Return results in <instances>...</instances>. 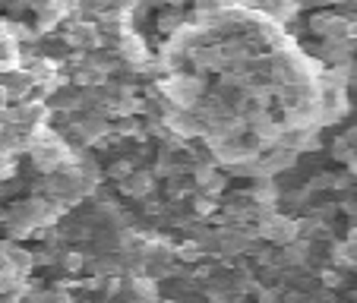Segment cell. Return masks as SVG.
I'll list each match as a JSON object with an SVG mask.
<instances>
[{
  "instance_id": "5",
  "label": "cell",
  "mask_w": 357,
  "mask_h": 303,
  "mask_svg": "<svg viewBox=\"0 0 357 303\" xmlns=\"http://www.w3.org/2000/svg\"><path fill=\"white\" fill-rule=\"evenodd\" d=\"M310 29L317 35H323V41H348V38H354V16L317 13L310 20Z\"/></svg>"
},
{
  "instance_id": "2",
  "label": "cell",
  "mask_w": 357,
  "mask_h": 303,
  "mask_svg": "<svg viewBox=\"0 0 357 303\" xmlns=\"http://www.w3.org/2000/svg\"><path fill=\"white\" fill-rule=\"evenodd\" d=\"M158 92L168 98L171 108H181V111H193L199 104L202 92H206V82L199 76H187V73H171L158 82Z\"/></svg>"
},
{
  "instance_id": "14",
  "label": "cell",
  "mask_w": 357,
  "mask_h": 303,
  "mask_svg": "<svg viewBox=\"0 0 357 303\" xmlns=\"http://www.w3.org/2000/svg\"><path fill=\"white\" fill-rule=\"evenodd\" d=\"M133 168H136V164H133V162H130V158H117V162H114V164H111V168H108V171H105V174H108V177H111V180H114V183H117V180H123V177H127V174H130V171H133Z\"/></svg>"
},
{
  "instance_id": "10",
  "label": "cell",
  "mask_w": 357,
  "mask_h": 303,
  "mask_svg": "<svg viewBox=\"0 0 357 303\" xmlns=\"http://www.w3.org/2000/svg\"><path fill=\"white\" fill-rule=\"evenodd\" d=\"M319 61L332 63V67H338V63H348L351 57H354V38L348 41H323V47L317 51Z\"/></svg>"
},
{
  "instance_id": "4",
  "label": "cell",
  "mask_w": 357,
  "mask_h": 303,
  "mask_svg": "<svg viewBox=\"0 0 357 303\" xmlns=\"http://www.w3.org/2000/svg\"><path fill=\"white\" fill-rule=\"evenodd\" d=\"M162 123L168 127V133L174 136V139H181V142H190V139H196V136L206 133V123H202L199 117L193 114V111L171 108L168 114L162 117Z\"/></svg>"
},
{
  "instance_id": "11",
  "label": "cell",
  "mask_w": 357,
  "mask_h": 303,
  "mask_svg": "<svg viewBox=\"0 0 357 303\" xmlns=\"http://www.w3.org/2000/svg\"><path fill=\"white\" fill-rule=\"evenodd\" d=\"M86 263H89V253L86 249H76V247H63L61 249V259H57V269L63 272V275L76 278L86 272Z\"/></svg>"
},
{
  "instance_id": "12",
  "label": "cell",
  "mask_w": 357,
  "mask_h": 303,
  "mask_svg": "<svg viewBox=\"0 0 357 303\" xmlns=\"http://www.w3.org/2000/svg\"><path fill=\"white\" fill-rule=\"evenodd\" d=\"M206 247H202L199 240H183V243H177L174 247V263H183V265H199V263H206Z\"/></svg>"
},
{
  "instance_id": "17",
  "label": "cell",
  "mask_w": 357,
  "mask_h": 303,
  "mask_svg": "<svg viewBox=\"0 0 357 303\" xmlns=\"http://www.w3.org/2000/svg\"><path fill=\"white\" fill-rule=\"evenodd\" d=\"M0 130H3V127H0Z\"/></svg>"
},
{
  "instance_id": "13",
  "label": "cell",
  "mask_w": 357,
  "mask_h": 303,
  "mask_svg": "<svg viewBox=\"0 0 357 303\" xmlns=\"http://www.w3.org/2000/svg\"><path fill=\"white\" fill-rule=\"evenodd\" d=\"M181 26H187V20H183V16L177 13V10H174V13H165V16H158V29H162L165 35H168V32L174 35Z\"/></svg>"
},
{
  "instance_id": "15",
  "label": "cell",
  "mask_w": 357,
  "mask_h": 303,
  "mask_svg": "<svg viewBox=\"0 0 357 303\" xmlns=\"http://www.w3.org/2000/svg\"><path fill=\"white\" fill-rule=\"evenodd\" d=\"M7 104H10V101H7V92H3V88H0V111L7 108Z\"/></svg>"
},
{
  "instance_id": "16",
  "label": "cell",
  "mask_w": 357,
  "mask_h": 303,
  "mask_svg": "<svg viewBox=\"0 0 357 303\" xmlns=\"http://www.w3.org/2000/svg\"><path fill=\"white\" fill-rule=\"evenodd\" d=\"M0 38H3V32H0Z\"/></svg>"
},
{
  "instance_id": "9",
  "label": "cell",
  "mask_w": 357,
  "mask_h": 303,
  "mask_svg": "<svg viewBox=\"0 0 357 303\" xmlns=\"http://www.w3.org/2000/svg\"><path fill=\"white\" fill-rule=\"evenodd\" d=\"M7 269L16 272V275L22 278H32L35 272V259H32V249L26 247V243H7Z\"/></svg>"
},
{
  "instance_id": "7",
  "label": "cell",
  "mask_w": 357,
  "mask_h": 303,
  "mask_svg": "<svg viewBox=\"0 0 357 303\" xmlns=\"http://www.w3.org/2000/svg\"><path fill=\"white\" fill-rule=\"evenodd\" d=\"M114 47H117V57H121L123 63H130V67H142V63H149V45L146 38H142L139 32H123L114 38Z\"/></svg>"
},
{
  "instance_id": "3",
  "label": "cell",
  "mask_w": 357,
  "mask_h": 303,
  "mask_svg": "<svg viewBox=\"0 0 357 303\" xmlns=\"http://www.w3.org/2000/svg\"><path fill=\"white\" fill-rule=\"evenodd\" d=\"M257 234L269 247H288L291 240H297V218L284 215V212H269V215L257 218Z\"/></svg>"
},
{
  "instance_id": "6",
  "label": "cell",
  "mask_w": 357,
  "mask_h": 303,
  "mask_svg": "<svg viewBox=\"0 0 357 303\" xmlns=\"http://www.w3.org/2000/svg\"><path fill=\"white\" fill-rule=\"evenodd\" d=\"M63 41H67V47L79 51V54H92V51L101 47V29L95 26V20H76L73 26L67 29Z\"/></svg>"
},
{
  "instance_id": "8",
  "label": "cell",
  "mask_w": 357,
  "mask_h": 303,
  "mask_svg": "<svg viewBox=\"0 0 357 303\" xmlns=\"http://www.w3.org/2000/svg\"><path fill=\"white\" fill-rule=\"evenodd\" d=\"M117 193L127 199H146L155 193V174L146 168H133L123 180H117Z\"/></svg>"
},
{
  "instance_id": "1",
  "label": "cell",
  "mask_w": 357,
  "mask_h": 303,
  "mask_svg": "<svg viewBox=\"0 0 357 303\" xmlns=\"http://www.w3.org/2000/svg\"><path fill=\"white\" fill-rule=\"evenodd\" d=\"M41 196L51 202H57L61 209H73L86 199V189H82V180L76 174V168H63L54 171V174H45L41 180Z\"/></svg>"
}]
</instances>
